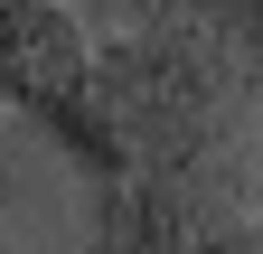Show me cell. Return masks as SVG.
I'll use <instances>...</instances> for the list:
<instances>
[{
  "mask_svg": "<svg viewBox=\"0 0 263 254\" xmlns=\"http://www.w3.org/2000/svg\"><path fill=\"white\" fill-rule=\"evenodd\" d=\"M94 254H263V198L235 151L132 170L94 198Z\"/></svg>",
  "mask_w": 263,
  "mask_h": 254,
  "instance_id": "2",
  "label": "cell"
},
{
  "mask_svg": "<svg viewBox=\"0 0 263 254\" xmlns=\"http://www.w3.org/2000/svg\"><path fill=\"white\" fill-rule=\"evenodd\" d=\"M245 104H254V66L216 28H197L188 10H160L151 28H122V38L94 47V113H104L122 179L235 151Z\"/></svg>",
  "mask_w": 263,
  "mask_h": 254,
  "instance_id": "1",
  "label": "cell"
},
{
  "mask_svg": "<svg viewBox=\"0 0 263 254\" xmlns=\"http://www.w3.org/2000/svg\"><path fill=\"white\" fill-rule=\"evenodd\" d=\"M0 104L94 179V198L122 188V160L104 141V113H94V38L66 0H0Z\"/></svg>",
  "mask_w": 263,
  "mask_h": 254,
  "instance_id": "3",
  "label": "cell"
},
{
  "mask_svg": "<svg viewBox=\"0 0 263 254\" xmlns=\"http://www.w3.org/2000/svg\"><path fill=\"white\" fill-rule=\"evenodd\" d=\"M170 10H188L197 28H216L245 66H263V0H170Z\"/></svg>",
  "mask_w": 263,
  "mask_h": 254,
  "instance_id": "4",
  "label": "cell"
}]
</instances>
